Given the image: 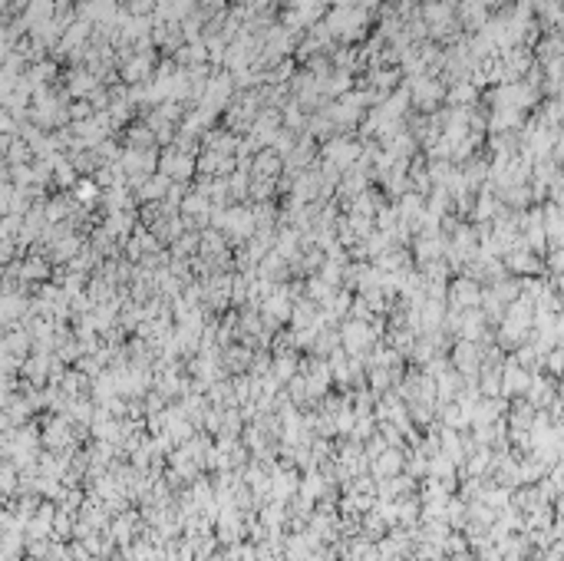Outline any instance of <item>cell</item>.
Masks as SVG:
<instances>
[{
	"label": "cell",
	"mask_w": 564,
	"mask_h": 561,
	"mask_svg": "<svg viewBox=\"0 0 564 561\" xmlns=\"http://www.w3.org/2000/svg\"><path fill=\"white\" fill-rule=\"evenodd\" d=\"M528 383H532V377H528V373H525L518 363H511V367L501 373V387H505V393H509V396H518V393H525V389H528Z\"/></svg>",
	"instance_id": "cell-1"
}]
</instances>
